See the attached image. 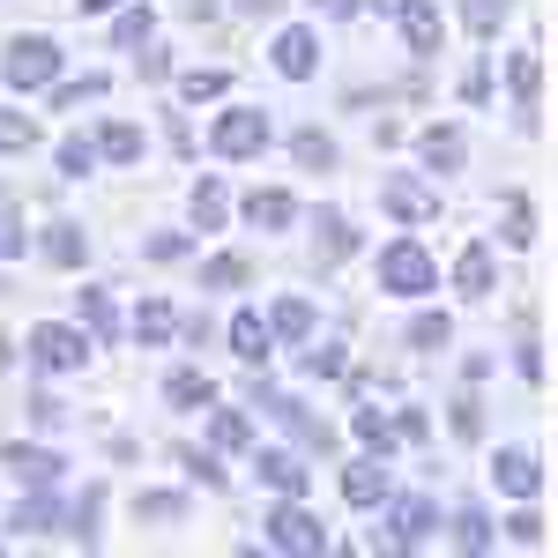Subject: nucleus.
I'll return each instance as SVG.
<instances>
[{
    "label": "nucleus",
    "mask_w": 558,
    "mask_h": 558,
    "mask_svg": "<svg viewBox=\"0 0 558 558\" xmlns=\"http://www.w3.org/2000/svg\"><path fill=\"white\" fill-rule=\"evenodd\" d=\"M373 283H380V299H402V305H425L439 291V260L417 231H395L380 254H373Z\"/></svg>",
    "instance_id": "1"
},
{
    "label": "nucleus",
    "mask_w": 558,
    "mask_h": 558,
    "mask_svg": "<svg viewBox=\"0 0 558 558\" xmlns=\"http://www.w3.org/2000/svg\"><path fill=\"white\" fill-rule=\"evenodd\" d=\"M276 149V120H268V105H239V97H223V112L209 120V157L223 165H260Z\"/></svg>",
    "instance_id": "2"
},
{
    "label": "nucleus",
    "mask_w": 558,
    "mask_h": 558,
    "mask_svg": "<svg viewBox=\"0 0 558 558\" xmlns=\"http://www.w3.org/2000/svg\"><path fill=\"white\" fill-rule=\"evenodd\" d=\"M89 357H97V336H89L83 320H38V328L23 336V365H31V373H45V380L83 373Z\"/></svg>",
    "instance_id": "3"
},
{
    "label": "nucleus",
    "mask_w": 558,
    "mask_h": 558,
    "mask_svg": "<svg viewBox=\"0 0 558 558\" xmlns=\"http://www.w3.org/2000/svg\"><path fill=\"white\" fill-rule=\"evenodd\" d=\"M260 544H268V551H291V558H320L336 536H328V521L313 514L305 499H276V507L260 514Z\"/></svg>",
    "instance_id": "4"
},
{
    "label": "nucleus",
    "mask_w": 558,
    "mask_h": 558,
    "mask_svg": "<svg viewBox=\"0 0 558 558\" xmlns=\"http://www.w3.org/2000/svg\"><path fill=\"white\" fill-rule=\"evenodd\" d=\"M380 529H387V536H373V551H425L447 521H439V499H425V492L402 499V492H395V499L380 507Z\"/></svg>",
    "instance_id": "5"
},
{
    "label": "nucleus",
    "mask_w": 558,
    "mask_h": 558,
    "mask_svg": "<svg viewBox=\"0 0 558 558\" xmlns=\"http://www.w3.org/2000/svg\"><path fill=\"white\" fill-rule=\"evenodd\" d=\"M246 402H254V410H268L276 425L291 432V447H305V454H328V447H336V425H328V417H313L299 395H276L260 373H254V387H246Z\"/></svg>",
    "instance_id": "6"
},
{
    "label": "nucleus",
    "mask_w": 558,
    "mask_h": 558,
    "mask_svg": "<svg viewBox=\"0 0 558 558\" xmlns=\"http://www.w3.org/2000/svg\"><path fill=\"white\" fill-rule=\"evenodd\" d=\"M0 83L23 89V97L52 89V83H60V45L45 38V31H31V38H8V52H0Z\"/></svg>",
    "instance_id": "7"
},
{
    "label": "nucleus",
    "mask_w": 558,
    "mask_h": 558,
    "mask_svg": "<svg viewBox=\"0 0 558 558\" xmlns=\"http://www.w3.org/2000/svg\"><path fill=\"white\" fill-rule=\"evenodd\" d=\"M380 216H395L402 231H417L439 216V179L432 172H387L380 179Z\"/></svg>",
    "instance_id": "8"
},
{
    "label": "nucleus",
    "mask_w": 558,
    "mask_h": 558,
    "mask_svg": "<svg viewBox=\"0 0 558 558\" xmlns=\"http://www.w3.org/2000/svg\"><path fill=\"white\" fill-rule=\"evenodd\" d=\"M410 149H417V172H432V179L470 172V128H462V120H432V128H417Z\"/></svg>",
    "instance_id": "9"
},
{
    "label": "nucleus",
    "mask_w": 558,
    "mask_h": 558,
    "mask_svg": "<svg viewBox=\"0 0 558 558\" xmlns=\"http://www.w3.org/2000/svg\"><path fill=\"white\" fill-rule=\"evenodd\" d=\"M223 350H231L246 373H268V357H276L283 343H276V328H268V313H260V305H239V313L223 320Z\"/></svg>",
    "instance_id": "10"
},
{
    "label": "nucleus",
    "mask_w": 558,
    "mask_h": 558,
    "mask_svg": "<svg viewBox=\"0 0 558 558\" xmlns=\"http://www.w3.org/2000/svg\"><path fill=\"white\" fill-rule=\"evenodd\" d=\"M268 68L283 83H313L320 75V23H283L276 45H268Z\"/></svg>",
    "instance_id": "11"
},
{
    "label": "nucleus",
    "mask_w": 558,
    "mask_h": 558,
    "mask_svg": "<svg viewBox=\"0 0 558 558\" xmlns=\"http://www.w3.org/2000/svg\"><path fill=\"white\" fill-rule=\"evenodd\" d=\"M343 499L357 507V514H380L387 499H395V470H387V454H350L343 462Z\"/></svg>",
    "instance_id": "12"
},
{
    "label": "nucleus",
    "mask_w": 558,
    "mask_h": 558,
    "mask_svg": "<svg viewBox=\"0 0 558 558\" xmlns=\"http://www.w3.org/2000/svg\"><path fill=\"white\" fill-rule=\"evenodd\" d=\"M0 470H15L23 492H38V484H60L68 476V454L45 447V439H0Z\"/></svg>",
    "instance_id": "13"
},
{
    "label": "nucleus",
    "mask_w": 558,
    "mask_h": 558,
    "mask_svg": "<svg viewBox=\"0 0 558 558\" xmlns=\"http://www.w3.org/2000/svg\"><path fill=\"white\" fill-rule=\"evenodd\" d=\"M492 492L499 499H536L544 492V462H536V447H492Z\"/></svg>",
    "instance_id": "14"
},
{
    "label": "nucleus",
    "mask_w": 558,
    "mask_h": 558,
    "mask_svg": "<svg viewBox=\"0 0 558 558\" xmlns=\"http://www.w3.org/2000/svg\"><path fill=\"white\" fill-rule=\"evenodd\" d=\"M202 432H209V447H223V454H254V439H260L254 402H223L216 395L209 410H202Z\"/></svg>",
    "instance_id": "15"
},
{
    "label": "nucleus",
    "mask_w": 558,
    "mask_h": 558,
    "mask_svg": "<svg viewBox=\"0 0 558 558\" xmlns=\"http://www.w3.org/2000/svg\"><path fill=\"white\" fill-rule=\"evenodd\" d=\"M239 216V202H231V186H223V172H202L194 186H186V231L194 239H209V231H223Z\"/></svg>",
    "instance_id": "16"
},
{
    "label": "nucleus",
    "mask_w": 558,
    "mask_h": 558,
    "mask_svg": "<svg viewBox=\"0 0 558 558\" xmlns=\"http://www.w3.org/2000/svg\"><path fill=\"white\" fill-rule=\"evenodd\" d=\"M254 476L276 492V499H305V484H313L305 447H260V439H254Z\"/></svg>",
    "instance_id": "17"
},
{
    "label": "nucleus",
    "mask_w": 558,
    "mask_h": 558,
    "mask_svg": "<svg viewBox=\"0 0 558 558\" xmlns=\"http://www.w3.org/2000/svg\"><path fill=\"white\" fill-rule=\"evenodd\" d=\"M239 216H246V223H254V231H268V239H276V231H299V194H291V186H246V194H239Z\"/></svg>",
    "instance_id": "18"
},
{
    "label": "nucleus",
    "mask_w": 558,
    "mask_h": 558,
    "mask_svg": "<svg viewBox=\"0 0 558 558\" xmlns=\"http://www.w3.org/2000/svg\"><path fill=\"white\" fill-rule=\"evenodd\" d=\"M447 283H454V299L484 305V299H492V291H499V254H492L484 239H470V246L454 254V276H447Z\"/></svg>",
    "instance_id": "19"
},
{
    "label": "nucleus",
    "mask_w": 558,
    "mask_h": 558,
    "mask_svg": "<svg viewBox=\"0 0 558 558\" xmlns=\"http://www.w3.org/2000/svg\"><path fill=\"white\" fill-rule=\"evenodd\" d=\"M75 320L97 336V350L128 336V313H120V299H112V283H83V291H75Z\"/></svg>",
    "instance_id": "20"
},
{
    "label": "nucleus",
    "mask_w": 558,
    "mask_h": 558,
    "mask_svg": "<svg viewBox=\"0 0 558 558\" xmlns=\"http://www.w3.org/2000/svg\"><path fill=\"white\" fill-rule=\"evenodd\" d=\"M395 31H402V45H410L417 60H439V45H447V15H439V0H402Z\"/></svg>",
    "instance_id": "21"
},
{
    "label": "nucleus",
    "mask_w": 558,
    "mask_h": 558,
    "mask_svg": "<svg viewBox=\"0 0 558 558\" xmlns=\"http://www.w3.org/2000/svg\"><path fill=\"white\" fill-rule=\"evenodd\" d=\"M128 336L142 350H165L179 336V305L165 299V291H142V299H134V313H128Z\"/></svg>",
    "instance_id": "22"
},
{
    "label": "nucleus",
    "mask_w": 558,
    "mask_h": 558,
    "mask_svg": "<svg viewBox=\"0 0 558 558\" xmlns=\"http://www.w3.org/2000/svg\"><path fill=\"white\" fill-rule=\"evenodd\" d=\"M268 328H276V343H283V350H299V343L320 336V305L305 299V291H283V299L268 305Z\"/></svg>",
    "instance_id": "23"
},
{
    "label": "nucleus",
    "mask_w": 558,
    "mask_h": 558,
    "mask_svg": "<svg viewBox=\"0 0 558 558\" xmlns=\"http://www.w3.org/2000/svg\"><path fill=\"white\" fill-rule=\"evenodd\" d=\"M38 260H45V268H68V276H75V268L89 260V231L75 223V216H52V223L38 231Z\"/></svg>",
    "instance_id": "24"
},
{
    "label": "nucleus",
    "mask_w": 558,
    "mask_h": 558,
    "mask_svg": "<svg viewBox=\"0 0 558 558\" xmlns=\"http://www.w3.org/2000/svg\"><path fill=\"white\" fill-rule=\"evenodd\" d=\"M507 89H514V120H521V128H536V89H544V60H536V45H514V52H507Z\"/></svg>",
    "instance_id": "25"
},
{
    "label": "nucleus",
    "mask_w": 558,
    "mask_h": 558,
    "mask_svg": "<svg viewBox=\"0 0 558 558\" xmlns=\"http://www.w3.org/2000/svg\"><path fill=\"white\" fill-rule=\"evenodd\" d=\"M350 254H357V223L343 209H313V260L320 268H343Z\"/></svg>",
    "instance_id": "26"
},
{
    "label": "nucleus",
    "mask_w": 558,
    "mask_h": 558,
    "mask_svg": "<svg viewBox=\"0 0 558 558\" xmlns=\"http://www.w3.org/2000/svg\"><path fill=\"white\" fill-rule=\"evenodd\" d=\"M402 343L417 350V357H447V350H454V313L417 305V313H410V328H402Z\"/></svg>",
    "instance_id": "27"
},
{
    "label": "nucleus",
    "mask_w": 558,
    "mask_h": 558,
    "mask_svg": "<svg viewBox=\"0 0 558 558\" xmlns=\"http://www.w3.org/2000/svg\"><path fill=\"white\" fill-rule=\"evenodd\" d=\"M52 492H60V484H38L31 499H15V514H8V529H15V536H52V529L68 521V507H60Z\"/></svg>",
    "instance_id": "28"
},
{
    "label": "nucleus",
    "mask_w": 558,
    "mask_h": 558,
    "mask_svg": "<svg viewBox=\"0 0 558 558\" xmlns=\"http://www.w3.org/2000/svg\"><path fill=\"white\" fill-rule=\"evenodd\" d=\"M165 402H172L179 417H202V410L216 402V380L202 373V365H172V373H165Z\"/></svg>",
    "instance_id": "29"
},
{
    "label": "nucleus",
    "mask_w": 558,
    "mask_h": 558,
    "mask_svg": "<svg viewBox=\"0 0 558 558\" xmlns=\"http://www.w3.org/2000/svg\"><path fill=\"white\" fill-rule=\"evenodd\" d=\"M299 380H313V387L350 380V350L336 343V336H313V343H299Z\"/></svg>",
    "instance_id": "30"
},
{
    "label": "nucleus",
    "mask_w": 558,
    "mask_h": 558,
    "mask_svg": "<svg viewBox=\"0 0 558 558\" xmlns=\"http://www.w3.org/2000/svg\"><path fill=\"white\" fill-rule=\"evenodd\" d=\"M350 439L395 462V447H402V432H395V410H380V402H357V410H350Z\"/></svg>",
    "instance_id": "31"
},
{
    "label": "nucleus",
    "mask_w": 558,
    "mask_h": 558,
    "mask_svg": "<svg viewBox=\"0 0 558 558\" xmlns=\"http://www.w3.org/2000/svg\"><path fill=\"white\" fill-rule=\"evenodd\" d=\"M97 149H105V165H142L149 134H142V120H97Z\"/></svg>",
    "instance_id": "32"
},
{
    "label": "nucleus",
    "mask_w": 558,
    "mask_h": 558,
    "mask_svg": "<svg viewBox=\"0 0 558 558\" xmlns=\"http://www.w3.org/2000/svg\"><path fill=\"white\" fill-rule=\"evenodd\" d=\"M447 544L454 551H499V521L484 514V507H454L447 514Z\"/></svg>",
    "instance_id": "33"
},
{
    "label": "nucleus",
    "mask_w": 558,
    "mask_h": 558,
    "mask_svg": "<svg viewBox=\"0 0 558 558\" xmlns=\"http://www.w3.org/2000/svg\"><path fill=\"white\" fill-rule=\"evenodd\" d=\"M97 521H105V484L89 476L83 492L68 499V521H60V536H68V544H97Z\"/></svg>",
    "instance_id": "34"
},
{
    "label": "nucleus",
    "mask_w": 558,
    "mask_h": 558,
    "mask_svg": "<svg viewBox=\"0 0 558 558\" xmlns=\"http://www.w3.org/2000/svg\"><path fill=\"white\" fill-rule=\"evenodd\" d=\"M172 462L186 484H202V492H231V470H223V447H172Z\"/></svg>",
    "instance_id": "35"
},
{
    "label": "nucleus",
    "mask_w": 558,
    "mask_h": 558,
    "mask_svg": "<svg viewBox=\"0 0 558 558\" xmlns=\"http://www.w3.org/2000/svg\"><path fill=\"white\" fill-rule=\"evenodd\" d=\"M336 157H343V149H336L328 128H291V165H299V172H336Z\"/></svg>",
    "instance_id": "36"
},
{
    "label": "nucleus",
    "mask_w": 558,
    "mask_h": 558,
    "mask_svg": "<svg viewBox=\"0 0 558 558\" xmlns=\"http://www.w3.org/2000/svg\"><path fill=\"white\" fill-rule=\"evenodd\" d=\"M23 254H38V231L23 223V202L0 186V260H23Z\"/></svg>",
    "instance_id": "37"
},
{
    "label": "nucleus",
    "mask_w": 558,
    "mask_h": 558,
    "mask_svg": "<svg viewBox=\"0 0 558 558\" xmlns=\"http://www.w3.org/2000/svg\"><path fill=\"white\" fill-rule=\"evenodd\" d=\"M172 89H179V105H223L231 97V75L223 68H179Z\"/></svg>",
    "instance_id": "38"
},
{
    "label": "nucleus",
    "mask_w": 558,
    "mask_h": 558,
    "mask_svg": "<svg viewBox=\"0 0 558 558\" xmlns=\"http://www.w3.org/2000/svg\"><path fill=\"white\" fill-rule=\"evenodd\" d=\"M52 165H60V179H89L105 165V149H97V134H60L52 142Z\"/></svg>",
    "instance_id": "39"
},
{
    "label": "nucleus",
    "mask_w": 558,
    "mask_h": 558,
    "mask_svg": "<svg viewBox=\"0 0 558 558\" xmlns=\"http://www.w3.org/2000/svg\"><path fill=\"white\" fill-rule=\"evenodd\" d=\"M246 283H254V260L246 254H231V246L202 254V291H246Z\"/></svg>",
    "instance_id": "40"
},
{
    "label": "nucleus",
    "mask_w": 558,
    "mask_h": 558,
    "mask_svg": "<svg viewBox=\"0 0 558 558\" xmlns=\"http://www.w3.org/2000/svg\"><path fill=\"white\" fill-rule=\"evenodd\" d=\"M45 142V128L23 112V105H0V157H31Z\"/></svg>",
    "instance_id": "41"
},
{
    "label": "nucleus",
    "mask_w": 558,
    "mask_h": 558,
    "mask_svg": "<svg viewBox=\"0 0 558 558\" xmlns=\"http://www.w3.org/2000/svg\"><path fill=\"white\" fill-rule=\"evenodd\" d=\"M157 38V8L142 0V8H112V45L120 52H142V45Z\"/></svg>",
    "instance_id": "42"
},
{
    "label": "nucleus",
    "mask_w": 558,
    "mask_h": 558,
    "mask_svg": "<svg viewBox=\"0 0 558 558\" xmlns=\"http://www.w3.org/2000/svg\"><path fill=\"white\" fill-rule=\"evenodd\" d=\"M499 239H507V246H536V209H529V194H507V202H499Z\"/></svg>",
    "instance_id": "43"
},
{
    "label": "nucleus",
    "mask_w": 558,
    "mask_h": 558,
    "mask_svg": "<svg viewBox=\"0 0 558 558\" xmlns=\"http://www.w3.org/2000/svg\"><path fill=\"white\" fill-rule=\"evenodd\" d=\"M112 75H83V83H52V112H83V105H105Z\"/></svg>",
    "instance_id": "44"
},
{
    "label": "nucleus",
    "mask_w": 558,
    "mask_h": 558,
    "mask_svg": "<svg viewBox=\"0 0 558 558\" xmlns=\"http://www.w3.org/2000/svg\"><path fill=\"white\" fill-rule=\"evenodd\" d=\"M134 514L142 521H186L194 499H186V492H134Z\"/></svg>",
    "instance_id": "45"
},
{
    "label": "nucleus",
    "mask_w": 558,
    "mask_h": 558,
    "mask_svg": "<svg viewBox=\"0 0 558 558\" xmlns=\"http://www.w3.org/2000/svg\"><path fill=\"white\" fill-rule=\"evenodd\" d=\"M194 254V231H149L142 239V260H157V268H172V260Z\"/></svg>",
    "instance_id": "46"
},
{
    "label": "nucleus",
    "mask_w": 558,
    "mask_h": 558,
    "mask_svg": "<svg viewBox=\"0 0 558 558\" xmlns=\"http://www.w3.org/2000/svg\"><path fill=\"white\" fill-rule=\"evenodd\" d=\"M447 425H454V439H484V402H476V387L470 395H454V402H447Z\"/></svg>",
    "instance_id": "47"
},
{
    "label": "nucleus",
    "mask_w": 558,
    "mask_h": 558,
    "mask_svg": "<svg viewBox=\"0 0 558 558\" xmlns=\"http://www.w3.org/2000/svg\"><path fill=\"white\" fill-rule=\"evenodd\" d=\"M499 536H507V544H544V514H536V499H514V514H507Z\"/></svg>",
    "instance_id": "48"
},
{
    "label": "nucleus",
    "mask_w": 558,
    "mask_h": 558,
    "mask_svg": "<svg viewBox=\"0 0 558 558\" xmlns=\"http://www.w3.org/2000/svg\"><path fill=\"white\" fill-rule=\"evenodd\" d=\"M395 432H402V447H425L432 439V410L425 402H402V410H395Z\"/></svg>",
    "instance_id": "49"
},
{
    "label": "nucleus",
    "mask_w": 558,
    "mask_h": 558,
    "mask_svg": "<svg viewBox=\"0 0 558 558\" xmlns=\"http://www.w3.org/2000/svg\"><path fill=\"white\" fill-rule=\"evenodd\" d=\"M134 68H142V83H172V75H179V60H172V52H165L157 38L134 52Z\"/></svg>",
    "instance_id": "50"
},
{
    "label": "nucleus",
    "mask_w": 558,
    "mask_h": 558,
    "mask_svg": "<svg viewBox=\"0 0 558 558\" xmlns=\"http://www.w3.org/2000/svg\"><path fill=\"white\" fill-rule=\"evenodd\" d=\"M507 15H514V0H470V31H476V38H499Z\"/></svg>",
    "instance_id": "51"
},
{
    "label": "nucleus",
    "mask_w": 558,
    "mask_h": 558,
    "mask_svg": "<svg viewBox=\"0 0 558 558\" xmlns=\"http://www.w3.org/2000/svg\"><path fill=\"white\" fill-rule=\"evenodd\" d=\"M31 425H38V432H60V425H68V402H60L52 387H38V395H31Z\"/></svg>",
    "instance_id": "52"
},
{
    "label": "nucleus",
    "mask_w": 558,
    "mask_h": 558,
    "mask_svg": "<svg viewBox=\"0 0 558 558\" xmlns=\"http://www.w3.org/2000/svg\"><path fill=\"white\" fill-rule=\"evenodd\" d=\"M514 373H521L529 387L544 380V357H536V328H521V336H514Z\"/></svg>",
    "instance_id": "53"
},
{
    "label": "nucleus",
    "mask_w": 558,
    "mask_h": 558,
    "mask_svg": "<svg viewBox=\"0 0 558 558\" xmlns=\"http://www.w3.org/2000/svg\"><path fill=\"white\" fill-rule=\"evenodd\" d=\"M179 336H186V343L202 350V343L216 336V320H209V313H179Z\"/></svg>",
    "instance_id": "54"
},
{
    "label": "nucleus",
    "mask_w": 558,
    "mask_h": 558,
    "mask_svg": "<svg viewBox=\"0 0 558 558\" xmlns=\"http://www.w3.org/2000/svg\"><path fill=\"white\" fill-rule=\"evenodd\" d=\"M231 15H246V23H276L283 0H231Z\"/></svg>",
    "instance_id": "55"
},
{
    "label": "nucleus",
    "mask_w": 558,
    "mask_h": 558,
    "mask_svg": "<svg viewBox=\"0 0 558 558\" xmlns=\"http://www.w3.org/2000/svg\"><path fill=\"white\" fill-rule=\"evenodd\" d=\"M462 97H470V105H492V68H470V75H462Z\"/></svg>",
    "instance_id": "56"
},
{
    "label": "nucleus",
    "mask_w": 558,
    "mask_h": 558,
    "mask_svg": "<svg viewBox=\"0 0 558 558\" xmlns=\"http://www.w3.org/2000/svg\"><path fill=\"white\" fill-rule=\"evenodd\" d=\"M305 8H313V15H328V23H350L365 0H305Z\"/></svg>",
    "instance_id": "57"
},
{
    "label": "nucleus",
    "mask_w": 558,
    "mask_h": 558,
    "mask_svg": "<svg viewBox=\"0 0 558 558\" xmlns=\"http://www.w3.org/2000/svg\"><path fill=\"white\" fill-rule=\"evenodd\" d=\"M462 380H470V387L492 380V357H484V350H476V357H462Z\"/></svg>",
    "instance_id": "58"
},
{
    "label": "nucleus",
    "mask_w": 558,
    "mask_h": 558,
    "mask_svg": "<svg viewBox=\"0 0 558 558\" xmlns=\"http://www.w3.org/2000/svg\"><path fill=\"white\" fill-rule=\"evenodd\" d=\"M165 142H172V149H194V128H186V120L172 112V120H165Z\"/></svg>",
    "instance_id": "59"
},
{
    "label": "nucleus",
    "mask_w": 558,
    "mask_h": 558,
    "mask_svg": "<svg viewBox=\"0 0 558 558\" xmlns=\"http://www.w3.org/2000/svg\"><path fill=\"white\" fill-rule=\"evenodd\" d=\"M186 15H194V23H216V15H223V0H186Z\"/></svg>",
    "instance_id": "60"
},
{
    "label": "nucleus",
    "mask_w": 558,
    "mask_h": 558,
    "mask_svg": "<svg viewBox=\"0 0 558 558\" xmlns=\"http://www.w3.org/2000/svg\"><path fill=\"white\" fill-rule=\"evenodd\" d=\"M112 8H128V0H83V15H112Z\"/></svg>",
    "instance_id": "61"
},
{
    "label": "nucleus",
    "mask_w": 558,
    "mask_h": 558,
    "mask_svg": "<svg viewBox=\"0 0 558 558\" xmlns=\"http://www.w3.org/2000/svg\"><path fill=\"white\" fill-rule=\"evenodd\" d=\"M365 8H373V15H387V23L402 15V0H365Z\"/></svg>",
    "instance_id": "62"
},
{
    "label": "nucleus",
    "mask_w": 558,
    "mask_h": 558,
    "mask_svg": "<svg viewBox=\"0 0 558 558\" xmlns=\"http://www.w3.org/2000/svg\"><path fill=\"white\" fill-rule=\"evenodd\" d=\"M0 373H15V343L8 336H0Z\"/></svg>",
    "instance_id": "63"
}]
</instances>
